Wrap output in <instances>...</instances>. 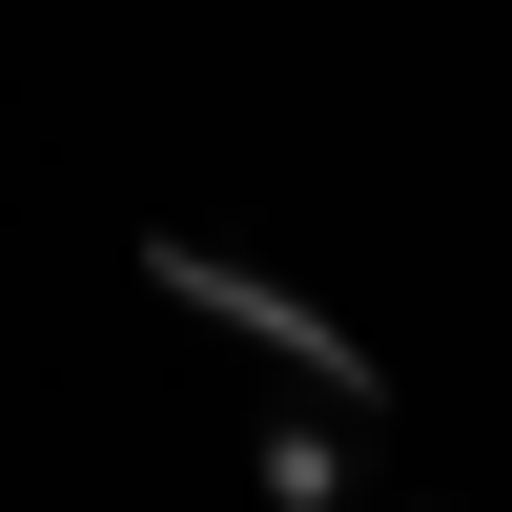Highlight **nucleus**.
<instances>
[{
  "instance_id": "nucleus-2",
  "label": "nucleus",
  "mask_w": 512,
  "mask_h": 512,
  "mask_svg": "<svg viewBox=\"0 0 512 512\" xmlns=\"http://www.w3.org/2000/svg\"><path fill=\"white\" fill-rule=\"evenodd\" d=\"M369 512H451V492H369Z\"/></svg>"
},
{
  "instance_id": "nucleus-1",
  "label": "nucleus",
  "mask_w": 512,
  "mask_h": 512,
  "mask_svg": "<svg viewBox=\"0 0 512 512\" xmlns=\"http://www.w3.org/2000/svg\"><path fill=\"white\" fill-rule=\"evenodd\" d=\"M246 492L267 512H369V390H308V369H287V390L246 410Z\"/></svg>"
}]
</instances>
